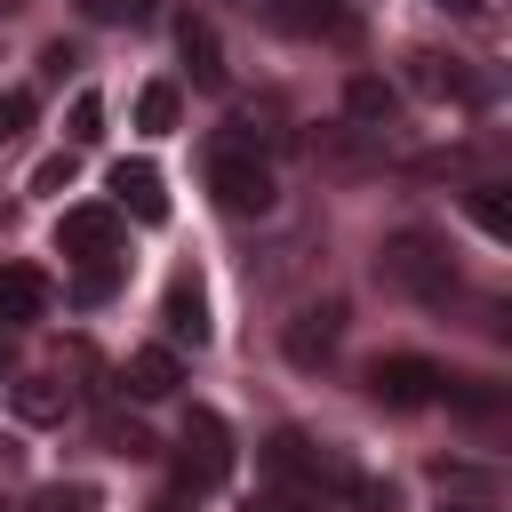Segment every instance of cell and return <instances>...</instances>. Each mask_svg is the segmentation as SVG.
I'll list each match as a JSON object with an SVG mask.
<instances>
[{"mask_svg":"<svg viewBox=\"0 0 512 512\" xmlns=\"http://www.w3.org/2000/svg\"><path fill=\"white\" fill-rule=\"evenodd\" d=\"M72 184V152H48L40 168H32V192H64Z\"/></svg>","mask_w":512,"mask_h":512,"instance_id":"cb8c5ba5","label":"cell"},{"mask_svg":"<svg viewBox=\"0 0 512 512\" xmlns=\"http://www.w3.org/2000/svg\"><path fill=\"white\" fill-rule=\"evenodd\" d=\"M40 312H48V272L0 264V328H32Z\"/></svg>","mask_w":512,"mask_h":512,"instance_id":"7c38bea8","label":"cell"},{"mask_svg":"<svg viewBox=\"0 0 512 512\" xmlns=\"http://www.w3.org/2000/svg\"><path fill=\"white\" fill-rule=\"evenodd\" d=\"M432 8H448V16H464V24H480V16H488V0H432Z\"/></svg>","mask_w":512,"mask_h":512,"instance_id":"4316f807","label":"cell"},{"mask_svg":"<svg viewBox=\"0 0 512 512\" xmlns=\"http://www.w3.org/2000/svg\"><path fill=\"white\" fill-rule=\"evenodd\" d=\"M440 512H488V504H440Z\"/></svg>","mask_w":512,"mask_h":512,"instance_id":"f546056e","label":"cell"},{"mask_svg":"<svg viewBox=\"0 0 512 512\" xmlns=\"http://www.w3.org/2000/svg\"><path fill=\"white\" fill-rule=\"evenodd\" d=\"M336 344H344V304H304V312L288 320V336H280V352H288L296 368H328Z\"/></svg>","mask_w":512,"mask_h":512,"instance_id":"52a82bcc","label":"cell"},{"mask_svg":"<svg viewBox=\"0 0 512 512\" xmlns=\"http://www.w3.org/2000/svg\"><path fill=\"white\" fill-rule=\"evenodd\" d=\"M80 8H88V16H96V24H112V16H128V8H120V0H80Z\"/></svg>","mask_w":512,"mask_h":512,"instance_id":"83f0119b","label":"cell"},{"mask_svg":"<svg viewBox=\"0 0 512 512\" xmlns=\"http://www.w3.org/2000/svg\"><path fill=\"white\" fill-rule=\"evenodd\" d=\"M8 400H16L24 424H64L72 416V384H56V376H24V384H8Z\"/></svg>","mask_w":512,"mask_h":512,"instance_id":"9a60e30c","label":"cell"},{"mask_svg":"<svg viewBox=\"0 0 512 512\" xmlns=\"http://www.w3.org/2000/svg\"><path fill=\"white\" fill-rule=\"evenodd\" d=\"M176 48H184V64H192L200 88H224V48H216V24L208 16H176Z\"/></svg>","mask_w":512,"mask_h":512,"instance_id":"5bb4252c","label":"cell"},{"mask_svg":"<svg viewBox=\"0 0 512 512\" xmlns=\"http://www.w3.org/2000/svg\"><path fill=\"white\" fill-rule=\"evenodd\" d=\"M176 120H184V96H176V80H144V88H136V128H144V136H168Z\"/></svg>","mask_w":512,"mask_h":512,"instance_id":"2e32d148","label":"cell"},{"mask_svg":"<svg viewBox=\"0 0 512 512\" xmlns=\"http://www.w3.org/2000/svg\"><path fill=\"white\" fill-rule=\"evenodd\" d=\"M32 512H96V488H88V480H48V488L32 496Z\"/></svg>","mask_w":512,"mask_h":512,"instance_id":"ffe728a7","label":"cell"},{"mask_svg":"<svg viewBox=\"0 0 512 512\" xmlns=\"http://www.w3.org/2000/svg\"><path fill=\"white\" fill-rule=\"evenodd\" d=\"M64 136H72V152H80V144H96V136H104V104H96V96H88V88H80V96H72V128H64Z\"/></svg>","mask_w":512,"mask_h":512,"instance_id":"7402d4cb","label":"cell"},{"mask_svg":"<svg viewBox=\"0 0 512 512\" xmlns=\"http://www.w3.org/2000/svg\"><path fill=\"white\" fill-rule=\"evenodd\" d=\"M464 208H472V224H480L488 240H512V208H504V184H472V192H464Z\"/></svg>","mask_w":512,"mask_h":512,"instance_id":"ac0fdd59","label":"cell"},{"mask_svg":"<svg viewBox=\"0 0 512 512\" xmlns=\"http://www.w3.org/2000/svg\"><path fill=\"white\" fill-rule=\"evenodd\" d=\"M440 400L464 408V416H496V408H504V392H496L488 376H440Z\"/></svg>","mask_w":512,"mask_h":512,"instance_id":"e0dca14e","label":"cell"},{"mask_svg":"<svg viewBox=\"0 0 512 512\" xmlns=\"http://www.w3.org/2000/svg\"><path fill=\"white\" fill-rule=\"evenodd\" d=\"M176 480L184 488H224L232 480V424L216 416V408H192L184 416V440H176Z\"/></svg>","mask_w":512,"mask_h":512,"instance_id":"3957f363","label":"cell"},{"mask_svg":"<svg viewBox=\"0 0 512 512\" xmlns=\"http://www.w3.org/2000/svg\"><path fill=\"white\" fill-rule=\"evenodd\" d=\"M440 360H424V352H384L376 368H368V400L376 408H432L440 400Z\"/></svg>","mask_w":512,"mask_h":512,"instance_id":"277c9868","label":"cell"},{"mask_svg":"<svg viewBox=\"0 0 512 512\" xmlns=\"http://www.w3.org/2000/svg\"><path fill=\"white\" fill-rule=\"evenodd\" d=\"M376 280H384L392 296L448 304V288H456V264H448V248H440L432 232H392V240H384V256H376Z\"/></svg>","mask_w":512,"mask_h":512,"instance_id":"7a4b0ae2","label":"cell"},{"mask_svg":"<svg viewBox=\"0 0 512 512\" xmlns=\"http://www.w3.org/2000/svg\"><path fill=\"white\" fill-rule=\"evenodd\" d=\"M24 128H32V96H24V88H8V96H0V144H8V136H24Z\"/></svg>","mask_w":512,"mask_h":512,"instance_id":"603a6c76","label":"cell"},{"mask_svg":"<svg viewBox=\"0 0 512 512\" xmlns=\"http://www.w3.org/2000/svg\"><path fill=\"white\" fill-rule=\"evenodd\" d=\"M112 192H120V208H128L136 224H160V216H168V192H160V168H152V160H120V168H112Z\"/></svg>","mask_w":512,"mask_h":512,"instance_id":"4fadbf2b","label":"cell"},{"mask_svg":"<svg viewBox=\"0 0 512 512\" xmlns=\"http://www.w3.org/2000/svg\"><path fill=\"white\" fill-rule=\"evenodd\" d=\"M152 512H200V488H184V480H168V488L152 496Z\"/></svg>","mask_w":512,"mask_h":512,"instance_id":"484cf974","label":"cell"},{"mask_svg":"<svg viewBox=\"0 0 512 512\" xmlns=\"http://www.w3.org/2000/svg\"><path fill=\"white\" fill-rule=\"evenodd\" d=\"M112 288H120V256H88V264H80V280H72V296H80V304H104Z\"/></svg>","mask_w":512,"mask_h":512,"instance_id":"d6986e66","label":"cell"},{"mask_svg":"<svg viewBox=\"0 0 512 512\" xmlns=\"http://www.w3.org/2000/svg\"><path fill=\"white\" fill-rule=\"evenodd\" d=\"M120 384H128V400H168V392L184 384V360H176V344H144V352H128Z\"/></svg>","mask_w":512,"mask_h":512,"instance_id":"8fae6325","label":"cell"},{"mask_svg":"<svg viewBox=\"0 0 512 512\" xmlns=\"http://www.w3.org/2000/svg\"><path fill=\"white\" fill-rule=\"evenodd\" d=\"M264 8V24L272 32H296V40H360V16L344 8V0H256Z\"/></svg>","mask_w":512,"mask_h":512,"instance_id":"5b68a950","label":"cell"},{"mask_svg":"<svg viewBox=\"0 0 512 512\" xmlns=\"http://www.w3.org/2000/svg\"><path fill=\"white\" fill-rule=\"evenodd\" d=\"M408 88L432 96V104H488V80L464 72L456 56H440V48H416V56H408Z\"/></svg>","mask_w":512,"mask_h":512,"instance_id":"8992f818","label":"cell"},{"mask_svg":"<svg viewBox=\"0 0 512 512\" xmlns=\"http://www.w3.org/2000/svg\"><path fill=\"white\" fill-rule=\"evenodd\" d=\"M120 8H128V24H144V16H152V0H120Z\"/></svg>","mask_w":512,"mask_h":512,"instance_id":"f1b7e54d","label":"cell"},{"mask_svg":"<svg viewBox=\"0 0 512 512\" xmlns=\"http://www.w3.org/2000/svg\"><path fill=\"white\" fill-rule=\"evenodd\" d=\"M200 168H208V200H216L224 216H264V208H272V160H264V144H256L248 120L216 128L208 152H200Z\"/></svg>","mask_w":512,"mask_h":512,"instance_id":"6da1fadb","label":"cell"},{"mask_svg":"<svg viewBox=\"0 0 512 512\" xmlns=\"http://www.w3.org/2000/svg\"><path fill=\"white\" fill-rule=\"evenodd\" d=\"M56 256L88 264V256H120V208H64L56 224Z\"/></svg>","mask_w":512,"mask_h":512,"instance_id":"ba28073f","label":"cell"},{"mask_svg":"<svg viewBox=\"0 0 512 512\" xmlns=\"http://www.w3.org/2000/svg\"><path fill=\"white\" fill-rule=\"evenodd\" d=\"M344 120H352L360 136H392V128H400V88L376 80V72H352V80H344Z\"/></svg>","mask_w":512,"mask_h":512,"instance_id":"9c48e42d","label":"cell"},{"mask_svg":"<svg viewBox=\"0 0 512 512\" xmlns=\"http://www.w3.org/2000/svg\"><path fill=\"white\" fill-rule=\"evenodd\" d=\"M104 440H112L120 456H152V432H144V424H104Z\"/></svg>","mask_w":512,"mask_h":512,"instance_id":"d4e9b609","label":"cell"},{"mask_svg":"<svg viewBox=\"0 0 512 512\" xmlns=\"http://www.w3.org/2000/svg\"><path fill=\"white\" fill-rule=\"evenodd\" d=\"M240 512H320V496H312V488H288V480H272V488H256Z\"/></svg>","mask_w":512,"mask_h":512,"instance_id":"44dd1931","label":"cell"},{"mask_svg":"<svg viewBox=\"0 0 512 512\" xmlns=\"http://www.w3.org/2000/svg\"><path fill=\"white\" fill-rule=\"evenodd\" d=\"M160 328H168V344H208V296H200V272H176L168 280V296H160Z\"/></svg>","mask_w":512,"mask_h":512,"instance_id":"30bf717a","label":"cell"}]
</instances>
